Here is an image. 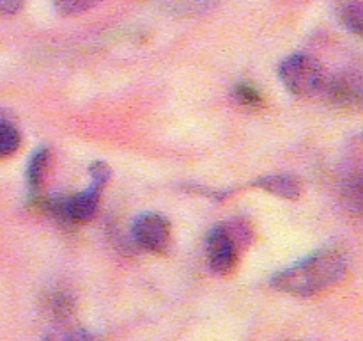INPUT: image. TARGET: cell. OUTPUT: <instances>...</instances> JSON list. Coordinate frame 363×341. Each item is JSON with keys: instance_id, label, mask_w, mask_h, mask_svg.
<instances>
[{"instance_id": "15", "label": "cell", "mask_w": 363, "mask_h": 341, "mask_svg": "<svg viewBox=\"0 0 363 341\" xmlns=\"http://www.w3.org/2000/svg\"><path fill=\"white\" fill-rule=\"evenodd\" d=\"M233 94L236 102L245 107H259L262 103L261 92L257 91L255 85L248 84V82H240V84L234 85Z\"/></svg>"}, {"instance_id": "19", "label": "cell", "mask_w": 363, "mask_h": 341, "mask_svg": "<svg viewBox=\"0 0 363 341\" xmlns=\"http://www.w3.org/2000/svg\"><path fill=\"white\" fill-rule=\"evenodd\" d=\"M287 341H307V340H287Z\"/></svg>"}, {"instance_id": "14", "label": "cell", "mask_w": 363, "mask_h": 341, "mask_svg": "<svg viewBox=\"0 0 363 341\" xmlns=\"http://www.w3.org/2000/svg\"><path fill=\"white\" fill-rule=\"evenodd\" d=\"M362 0H350L342 9V21L353 34H362Z\"/></svg>"}, {"instance_id": "18", "label": "cell", "mask_w": 363, "mask_h": 341, "mask_svg": "<svg viewBox=\"0 0 363 341\" xmlns=\"http://www.w3.org/2000/svg\"><path fill=\"white\" fill-rule=\"evenodd\" d=\"M6 117H9V114H7L6 110H0V121L6 119Z\"/></svg>"}, {"instance_id": "11", "label": "cell", "mask_w": 363, "mask_h": 341, "mask_svg": "<svg viewBox=\"0 0 363 341\" xmlns=\"http://www.w3.org/2000/svg\"><path fill=\"white\" fill-rule=\"evenodd\" d=\"M21 135L11 117L0 121V156H11L20 149Z\"/></svg>"}, {"instance_id": "10", "label": "cell", "mask_w": 363, "mask_h": 341, "mask_svg": "<svg viewBox=\"0 0 363 341\" xmlns=\"http://www.w3.org/2000/svg\"><path fill=\"white\" fill-rule=\"evenodd\" d=\"M48 162H50V149L46 148V146L35 149L30 162H28V170H27L28 187H30L32 192H35L39 187H41V181L43 178H45Z\"/></svg>"}, {"instance_id": "7", "label": "cell", "mask_w": 363, "mask_h": 341, "mask_svg": "<svg viewBox=\"0 0 363 341\" xmlns=\"http://www.w3.org/2000/svg\"><path fill=\"white\" fill-rule=\"evenodd\" d=\"M255 187L264 188L269 194L287 199V201H294L301 195V183L298 181V178L291 176V174H272V176L259 178L255 181Z\"/></svg>"}, {"instance_id": "5", "label": "cell", "mask_w": 363, "mask_h": 341, "mask_svg": "<svg viewBox=\"0 0 363 341\" xmlns=\"http://www.w3.org/2000/svg\"><path fill=\"white\" fill-rule=\"evenodd\" d=\"M323 92L333 105L351 109L362 102V75L358 71H339L326 78Z\"/></svg>"}, {"instance_id": "16", "label": "cell", "mask_w": 363, "mask_h": 341, "mask_svg": "<svg viewBox=\"0 0 363 341\" xmlns=\"http://www.w3.org/2000/svg\"><path fill=\"white\" fill-rule=\"evenodd\" d=\"M89 174H91L92 187L103 190L105 185L108 183L110 180V167L106 166L105 162H94L91 167H89Z\"/></svg>"}, {"instance_id": "8", "label": "cell", "mask_w": 363, "mask_h": 341, "mask_svg": "<svg viewBox=\"0 0 363 341\" xmlns=\"http://www.w3.org/2000/svg\"><path fill=\"white\" fill-rule=\"evenodd\" d=\"M43 309L52 322H69L74 313V298L66 290H50L43 298Z\"/></svg>"}, {"instance_id": "4", "label": "cell", "mask_w": 363, "mask_h": 341, "mask_svg": "<svg viewBox=\"0 0 363 341\" xmlns=\"http://www.w3.org/2000/svg\"><path fill=\"white\" fill-rule=\"evenodd\" d=\"M209 266L215 274H229L238 261V238L227 226H216L209 231L208 242Z\"/></svg>"}, {"instance_id": "9", "label": "cell", "mask_w": 363, "mask_h": 341, "mask_svg": "<svg viewBox=\"0 0 363 341\" xmlns=\"http://www.w3.org/2000/svg\"><path fill=\"white\" fill-rule=\"evenodd\" d=\"M43 341H99V337L84 327L73 325L69 320V322H53L46 329Z\"/></svg>"}, {"instance_id": "3", "label": "cell", "mask_w": 363, "mask_h": 341, "mask_svg": "<svg viewBox=\"0 0 363 341\" xmlns=\"http://www.w3.org/2000/svg\"><path fill=\"white\" fill-rule=\"evenodd\" d=\"M131 231H133L135 244L140 245L144 251L156 252V254L165 252L170 245V238H172L169 219L155 212L138 215Z\"/></svg>"}, {"instance_id": "13", "label": "cell", "mask_w": 363, "mask_h": 341, "mask_svg": "<svg viewBox=\"0 0 363 341\" xmlns=\"http://www.w3.org/2000/svg\"><path fill=\"white\" fill-rule=\"evenodd\" d=\"M52 2L62 16H78L98 6L99 0H52Z\"/></svg>"}, {"instance_id": "12", "label": "cell", "mask_w": 363, "mask_h": 341, "mask_svg": "<svg viewBox=\"0 0 363 341\" xmlns=\"http://www.w3.org/2000/svg\"><path fill=\"white\" fill-rule=\"evenodd\" d=\"M158 2L167 11L176 14H197L208 11L215 0H158Z\"/></svg>"}, {"instance_id": "17", "label": "cell", "mask_w": 363, "mask_h": 341, "mask_svg": "<svg viewBox=\"0 0 363 341\" xmlns=\"http://www.w3.org/2000/svg\"><path fill=\"white\" fill-rule=\"evenodd\" d=\"M25 6V0H0V14H16Z\"/></svg>"}, {"instance_id": "2", "label": "cell", "mask_w": 363, "mask_h": 341, "mask_svg": "<svg viewBox=\"0 0 363 341\" xmlns=\"http://www.w3.org/2000/svg\"><path fill=\"white\" fill-rule=\"evenodd\" d=\"M279 75L287 91L300 98L321 94L326 82V75L321 64L314 57L305 55V53H294L282 60Z\"/></svg>"}, {"instance_id": "6", "label": "cell", "mask_w": 363, "mask_h": 341, "mask_svg": "<svg viewBox=\"0 0 363 341\" xmlns=\"http://www.w3.org/2000/svg\"><path fill=\"white\" fill-rule=\"evenodd\" d=\"M99 195L101 190L96 187H89L82 194L67 197L66 202V219L69 224H85L94 219L99 206Z\"/></svg>"}, {"instance_id": "1", "label": "cell", "mask_w": 363, "mask_h": 341, "mask_svg": "<svg viewBox=\"0 0 363 341\" xmlns=\"http://www.w3.org/2000/svg\"><path fill=\"white\" fill-rule=\"evenodd\" d=\"M346 272L344 252L337 247H323L289 269L277 272L272 286L294 297H312L339 283Z\"/></svg>"}]
</instances>
